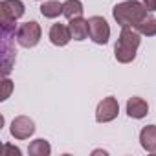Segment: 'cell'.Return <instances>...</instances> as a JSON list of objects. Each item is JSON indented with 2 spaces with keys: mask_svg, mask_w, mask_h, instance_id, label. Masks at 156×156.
Returning a JSON list of instances; mask_svg holds the SVG:
<instances>
[{
  "mask_svg": "<svg viewBox=\"0 0 156 156\" xmlns=\"http://www.w3.org/2000/svg\"><path fill=\"white\" fill-rule=\"evenodd\" d=\"M147 8L143 6V2L138 0H125L114 6L112 15L114 20L121 26V28H136L145 17H147Z\"/></svg>",
  "mask_w": 156,
  "mask_h": 156,
  "instance_id": "obj_1",
  "label": "cell"
},
{
  "mask_svg": "<svg viewBox=\"0 0 156 156\" xmlns=\"http://www.w3.org/2000/svg\"><path fill=\"white\" fill-rule=\"evenodd\" d=\"M141 42V33L136 28H121L119 39L114 46V57L118 62L127 64L132 62L138 51V46Z\"/></svg>",
  "mask_w": 156,
  "mask_h": 156,
  "instance_id": "obj_2",
  "label": "cell"
},
{
  "mask_svg": "<svg viewBox=\"0 0 156 156\" xmlns=\"http://www.w3.org/2000/svg\"><path fill=\"white\" fill-rule=\"evenodd\" d=\"M41 35H42V30H41V24L35 22V20H28L24 24H20L17 28V42L22 46V48H33L39 44L41 41Z\"/></svg>",
  "mask_w": 156,
  "mask_h": 156,
  "instance_id": "obj_3",
  "label": "cell"
},
{
  "mask_svg": "<svg viewBox=\"0 0 156 156\" xmlns=\"http://www.w3.org/2000/svg\"><path fill=\"white\" fill-rule=\"evenodd\" d=\"M88 37L96 44H107L110 39V26L103 17H90L88 19Z\"/></svg>",
  "mask_w": 156,
  "mask_h": 156,
  "instance_id": "obj_4",
  "label": "cell"
},
{
  "mask_svg": "<svg viewBox=\"0 0 156 156\" xmlns=\"http://www.w3.org/2000/svg\"><path fill=\"white\" fill-rule=\"evenodd\" d=\"M119 114V103L116 98L108 96L103 101H99L98 108H96V121L98 123H108L112 119H116Z\"/></svg>",
  "mask_w": 156,
  "mask_h": 156,
  "instance_id": "obj_5",
  "label": "cell"
},
{
  "mask_svg": "<svg viewBox=\"0 0 156 156\" xmlns=\"http://www.w3.org/2000/svg\"><path fill=\"white\" fill-rule=\"evenodd\" d=\"M9 132L15 140H28L33 132H35V123L33 119H30L28 116H17L11 121Z\"/></svg>",
  "mask_w": 156,
  "mask_h": 156,
  "instance_id": "obj_6",
  "label": "cell"
},
{
  "mask_svg": "<svg viewBox=\"0 0 156 156\" xmlns=\"http://www.w3.org/2000/svg\"><path fill=\"white\" fill-rule=\"evenodd\" d=\"M26 8L22 4V0H2L0 4V13H2V19L6 20H19L24 15Z\"/></svg>",
  "mask_w": 156,
  "mask_h": 156,
  "instance_id": "obj_7",
  "label": "cell"
},
{
  "mask_svg": "<svg viewBox=\"0 0 156 156\" xmlns=\"http://www.w3.org/2000/svg\"><path fill=\"white\" fill-rule=\"evenodd\" d=\"M48 37H50V42L53 44V46H66L70 41H72V33H70V28L66 26V24H53L51 28H50V33H48Z\"/></svg>",
  "mask_w": 156,
  "mask_h": 156,
  "instance_id": "obj_8",
  "label": "cell"
},
{
  "mask_svg": "<svg viewBox=\"0 0 156 156\" xmlns=\"http://www.w3.org/2000/svg\"><path fill=\"white\" fill-rule=\"evenodd\" d=\"M127 114L129 118H134V119H141L149 114V105L145 99L141 98H130L127 101Z\"/></svg>",
  "mask_w": 156,
  "mask_h": 156,
  "instance_id": "obj_9",
  "label": "cell"
},
{
  "mask_svg": "<svg viewBox=\"0 0 156 156\" xmlns=\"http://www.w3.org/2000/svg\"><path fill=\"white\" fill-rule=\"evenodd\" d=\"M140 143L147 152H156V125H147L140 130Z\"/></svg>",
  "mask_w": 156,
  "mask_h": 156,
  "instance_id": "obj_10",
  "label": "cell"
},
{
  "mask_svg": "<svg viewBox=\"0 0 156 156\" xmlns=\"http://www.w3.org/2000/svg\"><path fill=\"white\" fill-rule=\"evenodd\" d=\"M68 28H70V33H72L73 41H85L88 37V20H85L83 17L72 19L68 22Z\"/></svg>",
  "mask_w": 156,
  "mask_h": 156,
  "instance_id": "obj_11",
  "label": "cell"
},
{
  "mask_svg": "<svg viewBox=\"0 0 156 156\" xmlns=\"http://www.w3.org/2000/svg\"><path fill=\"white\" fill-rule=\"evenodd\" d=\"M83 2L81 0H66V2H62V15L72 20V19H79L83 17Z\"/></svg>",
  "mask_w": 156,
  "mask_h": 156,
  "instance_id": "obj_12",
  "label": "cell"
},
{
  "mask_svg": "<svg viewBox=\"0 0 156 156\" xmlns=\"http://www.w3.org/2000/svg\"><path fill=\"white\" fill-rule=\"evenodd\" d=\"M39 9H41L42 17H46V19H57L59 15H62V4L59 0H46Z\"/></svg>",
  "mask_w": 156,
  "mask_h": 156,
  "instance_id": "obj_13",
  "label": "cell"
},
{
  "mask_svg": "<svg viewBox=\"0 0 156 156\" xmlns=\"http://www.w3.org/2000/svg\"><path fill=\"white\" fill-rule=\"evenodd\" d=\"M28 152H30L31 156H50V154H51V145H50L46 140L39 138V140H33V141L30 143Z\"/></svg>",
  "mask_w": 156,
  "mask_h": 156,
  "instance_id": "obj_14",
  "label": "cell"
},
{
  "mask_svg": "<svg viewBox=\"0 0 156 156\" xmlns=\"http://www.w3.org/2000/svg\"><path fill=\"white\" fill-rule=\"evenodd\" d=\"M136 30H138L141 35H145V37H154V35H156V19L151 17V15H147V17L136 26Z\"/></svg>",
  "mask_w": 156,
  "mask_h": 156,
  "instance_id": "obj_15",
  "label": "cell"
},
{
  "mask_svg": "<svg viewBox=\"0 0 156 156\" xmlns=\"http://www.w3.org/2000/svg\"><path fill=\"white\" fill-rule=\"evenodd\" d=\"M4 83V92H2V98H0V101H6L8 98H9V94H11V90H13V83L8 79V77H6V79L2 81Z\"/></svg>",
  "mask_w": 156,
  "mask_h": 156,
  "instance_id": "obj_16",
  "label": "cell"
},
{
  "mask_svg": "<svg viewBox=\"0 0 156 156\" xmlns=\"http://www.w3.org/2000/svg\"><path fill=\"white\" fill-rule=\"evenodd\" d=\"M9 152H11V154H17V156H20V154H22L19 147H11V145H8V143H6V145H4V154H9Z\"/></svg>",
  "mask_w": 156,
  "mask_h": 156,
  "instance_id": "obj_17",
  "label": "cell"
},
{
  "mask_svg": "<svg viewBox=\"0 0 156 156\" xmlns=\"http://www.w3.org/2000/svg\"><path fill=\"white\" fill-rule=\"evenodd\" d=\"M141 2L147 8V11H156V0H141Z\"/></svg>",
  "mask_w": 156,
  "mask_h": 156,
  "instance_id": "obj_18",
  "label": "cell"
}]
</instances>
